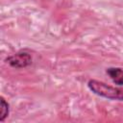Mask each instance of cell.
Masks as SVG:
<instances>
[{"label":"cell","mask_w":123,"mask_h":123,"mask_svg":"<svg viewBox=\"0 0 123 123\" xmlns=\"http://www.w3.org/2000/svg\"><path fill=\"white\" fill-rule=\"evenodd\" d=\"M6 62L13 68H24L32 63V56L26 51H19L6 59Z\"/></svg>","instance_id":"cell-2"},{"label":"cell","mask_w":123,"mask_h":123,"mask_svg":"<svg viewBox=\"0 0 123 123\" xmlns=\"http://www.w3.org/2000/svg\"><path fill=\"white\" fill-rule=\"evenodd\" d=\"M87 87L91 92L100 97L110 100L123 101V87L111 86L97 80H89L87 82Z\"/></svg>","instance_id":"cell-1"},{"label":"cell","mask_w":123,"mask_h":123,"mask_svg":"<svg viewBox=\"0 0 123 123\" xmlns=\"http://www.w3.org/2000/svg\"><path fill=\"white\" fill-rule=\"evenodd\" d=\"M0 121H4L5 118L9 115V111H10V106L8 104V102L3 98L1 97V100H0Z\"/></svg>","instance_id":"cell-4"},{"label":"cell","mask_w":123,"mask_h":123,"mask_svg":"<svg viewBox=\"0 0 123 123\" xmlns=\"http://www.w3.org/2000/svg\"><path fill=\"white\" fill-rule=\"evenodd\" d=\"M106 72L115 85L123 86V68L109 67V68H107Z\"/></svg>","instance_id":"cell-3"}]
</instances>
